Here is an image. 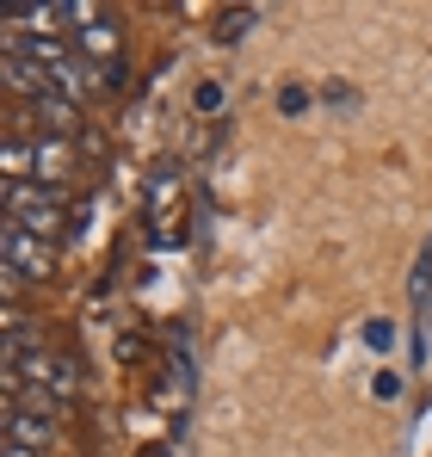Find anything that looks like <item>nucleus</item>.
Wrapping results in <instances>:
<instances>
[{
  "label": "nucleus",
  "instance_id": "nucleus-14",
  "mask_svg": "<svg viewBox=\"0 0 432 457\" xmlns=\"http://www.w3.org/2000/svg\"><path fill=\"white\" fill-rule=\"evenodd\" d=\"M6 457H44V452H25V445H6Z\"/></svg>",
  "mask_w": 432,
  "mask_h": 457
},
{
  "label": "nucleus",
  "instance_id": "nucleus-7",
  "mask_svg": "<svg viewBox=\"0 0 432 457\" xmlns=\"http://www.w3.org/2000/svg\"><path fill=\"white\" fill-rule=\"evenodd\" d=\"M50 87H56L62 99H74V105H80V99H87V87H93V62H80V56L56 62V69H50Z\"/></svg>",
  "mask_w": 432,
  "mask_h": 457
},
{
  "label": "nucleus",
  "instance_id": "nucleus-6",
  "mask_svg": "<svg viewBox=\"0 0 432 457\" xmlns=\"http://www.w3.org/2000/svg\"><path fill=\"white\" fill-rule=\"evenodd\" d=\"M69 167H74V154L62 137H37V167H31V179H44V186H69Z\"/></svg>",
  "mask_w": 432,
  "mask_h": 457
},
{
  "label": "nucleus",
  "instance_id": "nucleus-9",
  "mask_svg": "<svg viewBox=\"0 0 432 457\" xmlns=\"http://www.w3.org/2000/svg\"><path fill=\"white\" fill-rule=\"evenodd\" d=\"M253 25H260V12H253V6H241V12H222V19H216V44H235V37H247Z\"/></svg>",
  "mask_w": 432,
  "mask_h": 457
},
{
  "label": "nucleus",
  "instance_id": "nucleus-8",
  "mask_svg": "<svg viewBox=\"0 0 432 457\" xmlns=\"http://www.w3.org/2000/svg\"><path fill=\"white\" fill-rule=\"evenodd\" d=\"M50 389H56V402H62V408H69V402H80V389H87L80 365H74V359H56V371H50Z\"/></svg>",
  "mask_w": 432,
  "mask_h": 457
},
{
  "label": "nucleus",
  "instance_id": "nucleus-12",
  "mask_svg": "<svg viewBox=\"0 0 432 457\" xmlns=\"http://www.w3.org/2000/svg\"><path fill=\"white\" fill-rule=\"evenodd\" d=\"M192 99H198V112H216V105H222V87H216V80H204Z\"/></svg>",
  "mask_w": 432,
  "mask_h": 457
},
{
  "label": "nucleus",
  "instance_id": "nucleus-3",
  "mask_svg": "<svg viewBox=\"0 0 432 457\" xmlns=\"http://www.w3.org/2000/svg\"><path fill=\"white\" fill-rule=\"evenodd\" d=\"M31 124H37V137H62V143H69L74 130H80V105L62 99L56 87H44V93L31 99Z\"/></svg>",
  "mask_w": 432,
  "mask_h": 457
},
{
  "label": "nucleus",
  "instance_id": "nucleus-13",
  "mask_svg": "<svg viewBox=\"0 0 432 457\" xmlns=\"http://www.w3.org/2000/svg\"><path fill=\"white\" fill-rule=\"evenodd\" d=\"M278 105H285V112H303V105H309V93H303V87H285V93H278Z\"/></svg>",
  "mask_w": 432,
  "mask_h": 457
},
{
  "label": "nucleus",
  "instance_id": "nucleus-2",
  "mask_svg": "<svg viewBox=\"0 0 432 457\" xmlns=\"http://www.w3.org/2000/svg\"><path fill=\"white\" fill-rule=\"evenodd\" d=\"M0 80H6V93H19V99H37V93L50 87V75L25 56V44H19L12 31L0 37Z\"/></svg>",
  "mask_w": 432,
  "mask_h": 457
},
{
  "label": "nucleus",
  "instance_id": "nucleus-5",
  "mask_svg": "<svg viewBox=\"0 0 432 457\" xmlns=\"http://www.w3.org/2000/svg\"><path fill=\"white\" fill-rule=\"evenodd\" d=\"M62 420H44V414H25V408H6V445H25V452H50Z\"/></svg>",
  "mask_w": 432,
  "mask_h": 457
},
{
  "label": "nucleus",
  "instance_id": "nucleus-1",
  "mask_svg": "<svg viewBox=\"0 0 432 457\" xmlns=\"http://www.w3.org/2000/svg\"><path fill=\"white\" fill-rule=\"evenodd\" d=\"M0 247H6V272H19V278H31V285H44V278L56 272V247H50L44 235H31V228L6 223Z\"/></svg>",
  "mask_w": 432,
  "mask_h": 457
},
{
  "label": "nucleus",
  "instance_id": "nucleus-4",
  "mask_svg": "<svg viewBox=\"0 0 432 457\" xmlns=\"http://www.w3.org/2000/svg\"><path fill=\"white\" fill-rule=\"evenodd\" d=\"M118 44H124V37H118V19H112V12H99L87 31H74V56H80V62H99V69H105V62H124Z\"/></svg>",
  "mask_w": 432,
  "mask_h": 457
},
{
  "label": "nucleus",
  "instance_id": "nucleus-11",
  "mask_svg": "<svg viewBox=\"0 0 432 457\" xmlns=\"http://www.w3.org/2000/svg\"><path fill=\"white\" fill-rule=\"evenodd\" d=\"M124 80H130L124 62H105V69H99V87H105V93H124Z\"/></svg>",
  "mask_w": 432,
  "mask_h": 457
},
{
  "label": "nucleus",
  "instance_id": "nucleus-10",
  "mask_svg": "<svg viewBox=\"0 0 432 457\" xmlns=\"http://www.w3.org/2000/svg\"><path fill=\"white\" fill-rule=\"evenodd\" d=\"M173 198H179V173H173V167H161V173H154V186H148L154 217H167V204H173Z\"/></svg>",
  "mask_w": 432,
  "mask_h": 457
}]
</instances>
